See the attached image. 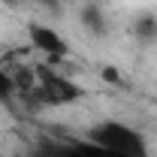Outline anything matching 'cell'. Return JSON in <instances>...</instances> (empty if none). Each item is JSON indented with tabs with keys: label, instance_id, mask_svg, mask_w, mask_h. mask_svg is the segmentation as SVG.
<instances>
[{
	"label": "cell",
	"instance_id": "cell-4",
	"mask_svg": "<svg viewBox=\"0 0 157 157\" xmlns=\"http://www.w3.org/2000/svg\"><path fill=\"white\" fill-rule=\"evenodd\" d=\"M15 76L12 73H6V70H0V103H9V100L15 97Z\"/></svg>",
	"mask_w": 157,
	"mask_h": 157
},
{
	"label": "cell",
	"instance_id": "cell-1",
	"mask_svg": "<svg viewBox=\"0 0 157 157\" xmlns=\"http://www.w3.org/2000/svg\"><path fill=\"white\" fill-rule=\"evenodd\" d=\"M88 142H94L100 148H112V151H121V154H130V157H148L142 133L127 127V124H121V121H100V124H94L91 133H88Z\"/></svg>",
	"mask_w": 157,
	"mask_h": 157
},
{
	"label": "cell",
	"instance_id": "cell-3",
	"mask_svg": "<svg viewBox=\"0 0 157 157\" xmlns=\"http://www.w3.org/2000/svg\"><path fill=\"white\" fill-rule=\"evenodd\" d=\"M27 36H30V45H33L36 52L48 55L52 60H63L67 52H70L67 39L60 36L55 27H48V24H30V27H27Z\"/></svg>",
	"mask_w": 157,
	"mask_h": 157
},
{
	"label": "cell",
	"instance_id": "cell-8",
	"mask_svg": "<svg viewBox=\"0 0 157 157\" xmlns=\"http://www.w3.org/2000/svg\"><path fill=\"white\" fill-rule=\"evenodd\" d=\"M9 3H18V0H9Z\"/></svg>",
	"mask_w": 157,
	"mask_h": 157
},
{
	"label": "cell",
	"instance_id": "cell-2",
	"mask_svg": "<svg viewBox=\"0 0 157 157\" xmlns=\"http://www.w3.org/2000/svg\"><path fill=\"white\" fill-rule=\"evenodd\" d=\"M36 94L39 100L45 103V106H70V103H76L85 91L78 88L76 82H70L67 76H60L55 73L52 67H36Z\"/></svg>",
	"mask_w": 157,
	"mask_h": 157
},
{
	"label": "cell",
	"instance_id": "cell-5",
	"mask_svg": "<svg viewBox=\"0 0 157 157\" xmlns=\"http://www.w3.org/2000/svg\"><path fill=\"white\" fill-rule=\"evenodd\" d=\"M82 21H85L94 33H103V30H106V21H103V15H100L97 6H88V9L82 12Z\"/></svg>",
	"mask_w": 157,
	"mask_h": 157
},
{
	"label": "cell",
	"instance_id": "cell-6",
	"mask_svg": "<svg viewBox=\"0 0 157 157\" xmlns=\"http://www.w3.org/2000/svg\"><path fill=\"white\" fill-rule=\"evenodd\" d=\"M85 145H88V157H130V154H121V151H112V148H100L88 139H85Z\"/></svg>",
	"mask_w": 157,
	"mask_h": 157
},
{
	"label": "cell",
	"instance_id": "cell-7",
	"mask_svg": "<svg viewBox=\"0 0 157 157\" xmlns=\"http://www.w3.org/2000/svg\"><path fill=\"white\" fill-rule=\"evenodd\" d=\"M154 18H142L139 21V33H142V36H151V33H154Z\"/></svg>",
	"mask_w": 157,
	"mask_h": 157
}]
</instances>
